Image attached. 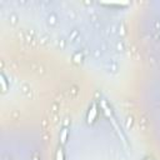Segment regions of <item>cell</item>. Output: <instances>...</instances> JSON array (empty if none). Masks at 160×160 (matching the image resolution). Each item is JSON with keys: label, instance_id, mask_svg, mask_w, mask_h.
Wrapping results in <instances>:
<instances>
[{"label": "cell", "instance_id": "1", "mask_svg": "<svg viewBox=\"0 0 160 160\" xmlns=\"http://www.w3.org/2000/svg\"><path fill=\"white\" fill-rule=\"evenodd\" d=\"M95 118H96V105L92 104V108H91V110L88 114V122L89 124H92L94 120H95Z\"/></svg>", "mask_w": 160, "mask_h": 160}, {"label": "cell", "instance_id": "2", "mask_svg": "<svg viewBox=\"0 0 160 160\" xmlns=\"http://www.w3.org/2000/svg\"><path fill=\"white\" fill-rule=\"evenodd\" d=\"M102 5H118V6H121V5H129L128 1H110V2H101Z\"/></svg>", "mask_w": 160, "mask_h": 160}, {"label": "cell", "instance_id": "3", "mask_svg": "<svg viewBox=\"0 0 160 160\" xmlns=\"http://www.w3.org/2000/svg\"><path fill=\"white\" fill-rule=\"evenodd\" d=\"M55 159H56V160H64V152H62L61 149L58 150V152H56V158H55Z\"/></svg>", "mask_w": 160, "mask_h": 160}, {"label": "cell", "instance_id": "4", "mask_svg": "<svg viewBox=\"0 0 160 160\" xmlns=\"http://www.w3.org/2000/svg\"><path fill=\"white\" fill-rule=\"evenodd\" d=\"M66 129H64L62 130V132H61V144H65V141H66Z\"/></svg>", "mask_w": 160, "mask_h": 160}, {"label": "cell", "instance_id": "5", "mask_svg": "<svg viewBox=\"0 0 160 160\" xmlns=\"http://www.w3.org/2000/svg\"><path fill=\"white\" fill-rule=\"evenodd\" d=\"M145 160H152V159H151V158H146Z\"/></svg>", "mask_w": 160, "mask_h": 160}]
</instances>
